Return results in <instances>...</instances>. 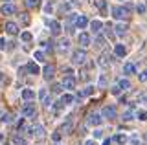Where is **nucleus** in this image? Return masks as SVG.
I'll list each match as a JSON object with an SVG mask.
<instances>
[{
	"label": "nucleus",
	"mask_w": 147,
	"mask_h": 145,
	"mask_svg": "<svg viewBox=\"0 0 147 145\" xmlns=\"http://www.w3.org/2000/svg\"><path fill=\"white\" fill-rule=\"evenodd\" d=\"M61 136H63L61 132H53L52 134V140H53V142H59V140H61Z\"/></svg>",
	"instance_id": "obj_43"
},
{
	"label": "nucleus",
	"mask_w": 147,
	"mask_h": 145,
	"mask_svg": "<svg viewBox=\"0 0 147 145\" xmlns=\"http://www.w3.org/2000/svg\"><path fill=\"white\" fill-rule=\"evenodd\" d=\"M63 88H64V87H63V83H55L53 87H52V94H59Z\"/></svg>",
	"instance_id": "obj_32"
},
{
	"label": "nucleus",
	"mask_w": 147,
	"mask_h": 145,
	"mask_svg": "<svg viewBox=\"0 0 147 145\" xmlns=\"http://www.w3.org/2000/svg\"><path fill=\"white\" fill-rule=\"evenodd\" d=\"M99 66L101 68H109V64H110V61H109V53H101V57H99Z\"/></svg>",
	"instance_id": "obj_19"
},
{
	"label": "nucleus",
	"mask_w": 147,
	"mask_h": 145,
	"mask_svg": "<svg viewBox=\"0 0 147 145\" xmlns=\"http://www.w3.org/2000/svg\"><path fill=\"white\" fill-rule=\"evenodd\" d=\"M86 61V52L85 50H76V52L72 53V62L74 64H85Z\"/></svg>",
	"instance_id": "obj_2"
},
{
	"label": "nucleus",
	"mask_w": 147,
	"mask_h": 145,
	"mask_svg": "<svg viewBox=\"0 0 147 145\" xmlns=\"http://www.w3.org/2000/svg\"><path fill=\"white\" fill-rule=\"evenodd\" d=\"M35 61H39V62H42L44 61V52H35Z\"/></svg>",
	"instance_id": "obj_37"
},
{
	"label": "nucleus",
	"mask_w": 147,
	"mask_h": 145,
	"mask_svg": "<svg viewBox=\"0 0 147 145\" xmlns=\"http://www.w3.org/2000/svg\"><path fill=\"white\" fill-rule=\"evenodd\" d=\"M101 121H103V117H101L99 114H96V112L88 114V125L90 127H98V125H101Z\"/></svg>",
	"instance_id": "obj_7"
},
{
	"label": "nucleus",
	"mask_w": 147,
	"mask_h": 145,
	"mask_svg": "<svg viewBox=\"0 0 147 145\" xmlns=\"http://www.w3.org/2000/svg\"><path fill=\"white\" fill-rule=\"evenodd\" d=\"M20 39L24 40V42H30V40L33 39V37H31V33H30V31H22V33H20Z\"/></svg>",
	"instance_id": "obj_30"
},
{
	"label": "nucleus",
	"mask_w": 147,
	"mask_h": 145,
	"mask_svg": "<svg viewBox=\"0 0 147 145\" xmlns=\"http://www.w3.org/2000/svg\"><path fill=\"white\" fill-rule=\"evenodd\" d=\"M22 99H24V101H31V99H35V92L30 90V88H24V90H22Z\"/></svg>",
	"instance_id": "obj_16"
},
{
	"label": "nucleus",
	"mask_w": 147,
	"mask_h": 145,
	"mask_svg": "<svg viewBox=\"0 0 147 145\" xmlns=\"http://www.w3.org/2000/svg\"><path fill=\"white\" fill-rule=\"evenodd\" d=\"M77 40H79V44L83 48H86V46H90V42H92V39H90V35L86 33V31H83V33H79V37H77Z\"/></svg>",
	"instance_id": "obj_8"
},
{
	"label": "nucleus",
	"mask_w": 147,
	"mask_h": 145,
	"mask_svg": "<svg viewBox=\"0 0 147 145\" xmlns=\"http://www.w3.org/2000/svg\"><path fill=\"white\" fill-rule=\"evenodd\" d=\"M101 136H103L101 130H94V138H101Z\"/></svg>",
	"instance_id": "obj_45"
},
{
	"label": "nucleus",
	"mask_w": 147,
	"mask_h": 145,
	"mask_svg": "<svg viewBox=\"0 0 147 145\" xmlns=\"http://www.w3.org/2000/svg\"><path fill=\"white\" fill-rule=\"evenodd\" d=\"M40 2H42V0H26V6L33 9V7H39L40 6Z\"/></svg>",
	"instance_id": "obj_27"
},
{
	"label": "nucleus",
	"mask_w": 147,
	"mask_h": 145,
	"mask_svg": "<svg viewBox=\"0 0 147 145\" xmlns=\"http://www.w3.org/2000/svg\"><path fill=\"white\" fill-rule=\"evenodd\" d=\"M4 48H6V40L0 39V50H4Z\"/></svg>",
	"instance_id": "obj_47"
},
{
	"label": "nucleus",
	"mask_w": 147,
	"mask_h": 145,
	"mask_svg": "<svg viewBox=\"0 0 147 145\" xmlns=\"http://www.w3.org/2000/svg\"><path fill=\"white\" fill-rule=\"evenodd\" d=\"M64 77H74V70L72 68H64Z\"/></svg>",
	"instance_id": "obj_39"
},
{
	"label": "nucleus",
	"mask_w": 147,
	"mask_h": 145,
	"mask_svg": "<svg viewBox=\"0 0 147 145\" xmlns=\"http://www.w3.org/2000/svg\"><path fill=\"white\" fill-rule=\"evenodd\" d=\"M42 103H44V107H53V99H52V96H48V94H46L44 96V99H42Z\"/></svg>",
	"instance_id": "obj_29"
},
{
	"label": "nucleus",
	"mask_w": 147,
	"mask_h": 145,
	"mask_svg": "<svg viewBox=\"0 0 147 145\" xmlns=\"http://www.w3.org/2000/svg\"><path fill=\"white\" fill-rule=\"evenodd\" d=\"M101 114H103V117H107V119H114V117H116V107H112V105L103 107Z\"/></svg>",
	"instance_id": "obj_4"
},
{
	"label": "nucleus",
	"mask_w": 147,
	"mask_h": 145,
	"mask_svg": "<svg viewBox=\"0 0 147 145\" xmlns=\"http://www.w3.org/2000/svg\"><path fill=\"white\" fill-rule=\"evenodd\" d=\"M101 28H103V24H101V20H92L90 22V30L94 31V33H99Z\"/></svg>",
	"instance_id": "obj_21"
},
{
	"label": "nucleus",
	"mask_w": 147,
	"mask_h": 145,
	"mask_svg": "<svg viewBox=\"0 0 147 145\" xmlns=\"http://www.w3.org/2000/svg\"><path fill=\"white\" fill-rule=\"evenodd\" d=\"M103 44H105V37H101V35H98V37H96V40H94V46L101 48Z\"/></svg>",
	"instance_id": "obj_31"
},
{
	"label": "nucleus",
	"mask_w": 147,
	"mask_h": 145,
	"mask_svg": "<svg viewBox=\"0 0 147 145\" xmlns=\"http://www.w3.org/2000/svg\"><path fill=\"white\" fill-rule=\"evenodd\" d=\"M129 143H131V145H140L142 142H140V138H138V134H132L131 140H129Z\"/></svg>",
	"instance_id": "obj_36"
},
{
	"label": "nucleus",
	"mask_w": 147,
	"mask_h": 145,
	"mask_svg": "<svg viewBox=\"0 0 147 145\" xmlns=\"http://www.w3.org/2000/svg\"><path fill=\"white\" fill-rule=\"evenodd\" d=\"M114 53H116L118 57H125L127 55V48L123 46V44H116V46H114Z\"/></svg>",
	"instance_id": "obj_17"
},
{
	"label": "nucleus",
	"mask_w": 147,
	"mask_h": 145,
	"mask_svg": "<svg viewBox=\"0 0 147 145\" xmlns=\"http://www.w3.org/2000/svg\"><path fill=\"white\" fill-rule=\"evenodd\" d=\"M74 99H76V97H74L72 94H63V96H61V105L63 107L64 105H70V103H74Z\"/></svg>",
	"instance_id": "obj_20"
},
{
	"label": "nucleus",
	"mask_w": 147,
	"mask_h": 145,
	"mask_svg": "<svg viewBox=\"0 0 147 145\" xmlns=\"http://www.w3.org/2000/svg\"><path fill=\"white\" fill-rule=\"evenodd\" d=\"M20 22H22V24H30V17H28L26 13H22V15H20Z\"/></svg>",
	"instance_id": "obj_38"
},
{
	"label": "nucleus",
	"mask_w": 147,
	"mask_h": 145,
	"mask_svg": "<svg viewBox=\"0 0 147 145\" xmlns=\"http://www.w3.org/2000/svg\"><path fill=\"white\" fill-rule=\"evenodd\" d=\"M48 26H50V31H52V35H59V33H61V24H59L57 20H50Z\"/></svg>",
	"instance_id": "obj_12"
},
{
	"label": "nucleus",
	"mask_w": 147,
	"mask_h": 145,
	"mask_svg": "<svg viewBox=\"0 0 147 145\" xmlns=\"http://www.w3.org/2000/svg\"><path fill=\"white\" fill-rule=\"evenodd\" d=\"M74 2H76V4H77V2H81V0H74Z\"/></svg>",
	"instance_id": "obj_50"
},
{
	"label": "nucleus",
	"mask_w": 147,
	"mask_h": 145,
	"mask_svg": "<svg viewBox=\"0 0 147 145\" xmlns=\"http://www.w3.org/2000/svg\"><path fill=\"white\" fill-rule=\"evenodd\" d=\"M112 17L118 20H123L129 17V7L127 6H114L112 7Z\"/></svg>",
	"instance_id": "obj_1"
},
{
	"label": "nucleus",
	"mask_w": 147,
	"mask_h": 145,
	"mask_svg": "<svg viewBox=\"0 0 147 145\" xmlns=\"http://www.w3.org/2000/svg\"><path fill=\"white\" fill-rule=\"evenodd\" d=\"M114 140H116L119 145H123V143L127 142V136H125V134H116V138H114Z\"/></svg>",
	"instance_id": "obj_33"
},
{
	"label": "nucleus",
	"mask_w": 147,
	"mask_h": 145,
	"mask_svg": "<svg viewBox=\"0 0 147 145\" xmlns=\"http://www.w3.org/2000/svg\"><path fill=\"white\" fill-rule=\"evenodd\" d=\"M6 33L7 35H17L18 33V24H15V22H6Z\"/></svg>",
	"instance_id": "obj_10"
},
{
	"label": "nucleus",
	"mask_w": 147,
	"mask_h": 145,
	"mask_svg": "<svg viewBox=\"0 0 147 145\" xmlns=\"http://www.w3.org/2000/svg\"><path fill=\"white\" fill-rule=\"evenodd\" d=\"M4 79V75H2V72H0V81H2Z\"/></svg>",
	"instance_id": "obj_49"
},
{
	"label": "nucleus",
	"mask_w": 147,
	"mask_h": 145,
	"mask_svg": "<svg viewBox=\"0 0 147 145\" xmlns=\"http://www.w3.org/2000/svg\"><path fill=\"white\" fill-rule=\"evenodd\" d=\"M2 138H4V136H2V134H0V140H2Z\"/></svg>",
	"instance_id": "obj_51"
},
{
	"label": "nucleus",
	"mask_w": 147,
	"mask_h": 145,
	"mask_svg": "<svg viewBox=\"0 0 147 145\" xmlns=\"http://www.w3.org/2000/svg\"><path fill=\"white\" fill-rule=\"evenodd\" d=\"M94 6L98 7L99 11H107V0H94Z\"/></svg>",
	"instance_id": "obj_22"
},
{
	"label": "nucleus",
	"mask_w": 147,
	"mask_h": 145,
	"mask_svg": "<svg viewBox=\"0 0 147 145\" xmlns=\"http://www.w3.org/2000/svg\"><path fill=\"white\" fill-rule=\"evenodd\" d=\"M44 11H46V13H52V11H53V4H52V2H48V4L44 6Z\"/></svg>",
	"instance_id": "obj_41"
},
{
	"label": "nucleus",
	"mask_w": 147,
	"mask_h": 145,
	"mask_svg": "<svg viewBox=\"0 0 147 145\" xmlns=\"http://www.w3.org/2000/svg\"><path fill=\"white\" fill-rule=\"evenodd\" d=\"M110 143H112V140H110V138H105L103 140V145H110Z\"/></svg>",
	"instance_id": "obj_46"
},
{
	"label": "nucleus",
	"mask_w": 147,
	"mask_h": 145,
	"mask_svg": "<svg viewBox=\"0 0 147 145\" xmlns=\"http://www.w3.org/2000/svg\"><path fill=\"white\" fill-rule=\"evenodd\" d=\"M116 35H125L127 33V30H129V26L125 24V22H119V24H116Z\"/></svg>",
	"instance_id": "obj_18"
},
{
	"label": "nucleus",
	"mask_w": 147,
	"mask_h": 145,
	"mask_svg": "<svg viewBox=\"0 0 147 145\" xmlns=\"http://www.w3.org/2000/svg\"><path fill=\"white\" fill-rule=\"evenodd\" d=\"M138 79H140L142 83H145V81H147V70H144V72H142V74L138 75Z\"/></svg>",
	"instance_id": "obj_40"
},
{
	"label": "nucleus",
	"mask_w": 147,
	"mask_h": 145,
	"mask_svg": "<svg viewBox=\"0 0 147 145\" xmlns=\"http://www.w3.org/2000/svg\"><path fill=\"white\" fill-rule=\"evenodd\" d=\"M85 145H98V143H96V142H94V140H88V142H86Z\"/></svg>",
	"instance_id": "obj_48"
},
{
	"label": "nucleus",
	"mask_w": 147,
	"mask_h": 145,
	"mask_svg": "<svg viewBox=\"0 0 147 145\" xmlns=\"http://www.w3.org/2000/svg\"><path fill=\"white\" fill-rule=\"evenodd\" d=\"M4 2H9V0H4Z\"/></svg>",
	"instance_id": "obj_53"
},
{
	"label": "nucleus",
	"mask_w": 147,
	"mask_h": 145,
	"mask_svg": "<svg viewBox=\"0 0 147 145\" xmlns=\"http://www.w3.org/2000/svg\"><path fill=\"white\" fill-rule=\"evenodd\" d=\"M13 143L15 145H28V140L22 138V136H18V134H15L13 136Z\"/></svg>",
	"instance_id": "obj_23"
},
{
	"label": "nucleus",
	"mask_w": 147,
	"mask_h": 145,
	"mask_svg": "<svg viewBox=\"0 0 147 145\" xmlns=\"http://www.w3.org/2000/svg\"><path fill=\"white\" fill-rule=\"evenodd\" d=\"M42 74H44V79H46V81L53 79V75H55V66H53V64H46Z\"/></svg>",
	"instance_id": "obj_9"
},
{
	"label": "nucleus",
	"mask_w": 147,
	"mask_h": 145,
	"mask_svg": "<svg viewBox=\"0 0 147 145\" xmlns=\"http://www.w3.org/2000/svg\"><path fill=\"white\" fill-rule=\"evenodd\" d=\"M33 138L35 140H44L46 138V130L42 125H35L33 127Z\"/></svg>",
	"instance_id": "obj_5"
},
{
	"label": "nucleus",
	"mask_w": 147,
	"mask_h": 145,
	"mask_svg": "<svg viewBox=\"0 0 147 145\" xmlns=\"http://www.w3.org/2000/svg\"><path fill=\"white\" fill-rule=\"evenodd\" d=\"M22 116L24 117H35L37 116V108L33 103H26L24 107H22Z\"/></svg>",
	"instance_id": "obj_3"
},
{
	"label": "nucleus",
	"mask_w": 147,
	"mask_h": 145,
	"mask_svg": "<svg viewBox=\"0 0 147 145\" xmlns=\"http://www.w3.org/2000/svg\"><path fill=\"white\" fill-rule=\"evenodd\" d=\"M136 101H147V94H140V96L136 97Z\"/></svg>",
	"instance_id": "obj_44"
},
{
	"label": "nucleus",
	"mask_w": 147,
	"mask_h": 145,
	"mask_svg": "<svg viewBox=\"0 0 147 145\" xmlns=\"http://www.w3.org/2000/svg\"><path fill=\"white\" fill-rule=\"evenodd\" d=\"M63 87L64 88H68V90H72V88H76V79L74 77H63Z\"/></svg>",
	"instance_id": "obj_13"
},
{
	"label": "nucleus",
	"mask_w": 147,
	"mask_h": 145,
	"mask_svg": "<svg viewBox=\"0 0 147 145\" xmlns=\"http://www.w3.org/2000/svg\"><path fill=\"white\" fill-rule=\"evenodd\" d=\"M0 117H2V110H0Z\"/></svg>",
	"instance_id": "obj_52"
},
{
	"label": "nucleus",
	"mask_w": 147,
	"mask_h": 145,
	"mask_svg": "<svg viewBox=\"0 0 147 145\" xmlns=\"http://www.w3.org/2000/svg\"><path fill=\"white\" fill-rule=\"evenodd\" d=\"M123 74H125V75L136 74V66L132 64V62H125V64H123Z\"/></svg>",
	"instance_id": "obj_15"
},
{
	"label": "nucleus",
	"mask_w": 147,
	"mask_h": 145,
	"mask_svg": "<svg viewBox=\"0 0 147 145\" xmlns=\"http://www.w3.org/2000/svg\"><path fill=\"white\" fill-rule=\"evenodd\" d=\"M136 117H138L140 121H145V119H147V112H145V110H138V112H136Z\"/></svg>",
	"instance_id": "obj_35"
},
{
	"label": "nucleus",
	"mask_w": 147,
	"mask_h": 145,
	"mask_svg": "<svg viewBox=\"0 0 147 145\" xmlns=\"http://www.w3.org/2000/svg\"><path fill=\"white\" fill-rule=\"evenodd\" d=\"M26 72L37 75V74H40V68H39V64H37L35 61H31V62H28V64H26Z\"/></svg>",
	"instance_id": "obj_11"
},
{
	"label": "nucleus",
	"mask_w": 147,
	"mask_h": 145,
	"mask_svg": "<svg viewBox=\"0 0 147 145\" xmlns=\"http://www.w3.org/2000/svg\"><path fill=\"white\" fill-rule=\"evenodd\" d=\"M134 116H136V110H134V108H129V110L125 112V114H123V121H129V119H132Z\"/></svg>",
	"instance_id": "obj_25"
},
{
	"label": "nucleus",
	"mask_w": 147,
	"mask_h": 145,
	"mask_svg": "<svg viewBox=\"0 0 147 145\" xmlns=\"http://www.w3.org/2000/svg\"><path fill=\"white\" fill-rule=\"evenodd\" d=\"M136 11L140 13V15H142V13H145V6H144V4H138V6H136Z\"/></svg>",
	"instance_id": "obj_42"
},
{
	"label": "nucleus",
	"mask_w": 147,
	"mask_h": 145,
	"mask_svg": "<svg viewBox=\"0 0 147 145\" xmlns=\"http://www.w3.org/2000/svg\"><path fill=\"white\" fill-rule=\"evenodd\" d=\"M70 130H72V117H68V119H66V123L63 125V132L66 134V132H70Z\"/></svg>",
	"instance_id": "obj_28"
},
{
	"label": "nucleus",
	"mask_w": 147,
	"mask_h": 145,
	"mask_svg": "<svg viewBox=\"0 0 147 145\" xmlns=\"http://www.w3.org/2000/svg\"><path fill=\"white\" fill-rule=\"evenodd\" d=\"M118 87H119V90H129L131 88V83H129V79H119Z\"/></svg>",
	"instance_id": "obj_24"
},
{
	"label": "nucleus",
	"mask_w": 147,
	"mask_h": 145,
	"mask_svg": "<svg viewBox=\"0 0 147 145\" xmlns=\"http://www.w3.org/2000/svg\"><path fill=\"white\" fill-rule=\"evenodd\" d=\"M2 121H4V123H11V121H13V114H11V112L2 114Z\"/></svg>",
	"instance_id": "obj_34"
},
{
	"label": "nucleus",
	"mask_w": 147,
	"mask_h": 145,
	"mask_svg": "<svg viewBox=\"0 0 147 145\" xmlns=\"http://www.w3.org/2000/svg\"><path fill=\"white\" fill-rule=\"evenodd\" d=\"M70 48V40L68 39H61L59 40V50H68Z\"/></svg>",
	"instance_id": "obj_26"
},
{
	"label": "nucleus",
	"mask_w": 147,
	"mask_h": 145,
	"mask_svg": "<svg viewBox=\"0 0 147 145\" xmlns=\"http://www.w3.org/2000/svg\"><path fill=\"white\" fill-rule=\"evenodd\" d=\"M76 26H77L79 30H85L86 26H88V19H86L85 15H79V17H77V22H76Z\"/></svg>",
	"instance_id": "obj_14"
},
{
	"label": "nucleus",
	"mask_w": 147,
	"mask_h": 145,
	"mask_svg": "<svg viewBox=\"0 0 147 145\" xmlns=\"http://www.w3.org/2000/svg\"><path fill=\"white\" fill-rule=\"evenodd\" d=\"M15 11H17V7L13 6V4H9V2H6V4L0 6V13H2V15H13Z\"/></svg>",
	"instance_id": "obj_6"
}]
</instances>
